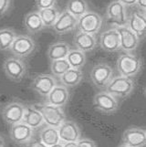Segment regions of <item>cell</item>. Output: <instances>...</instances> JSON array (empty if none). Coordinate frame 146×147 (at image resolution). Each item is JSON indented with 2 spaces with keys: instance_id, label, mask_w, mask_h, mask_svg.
Segmentation results:
<instances>
[{
  "instance_id": "obj_1",
  "label": "cell",
  "mask_w": 146,
  "mask_h": 147,
  "mask_svg": "<svg viewBox=\"0 0 146 147\" xmlns=\"http://www.w3.org/2000/svg\"><path fill=\"white\" fill-rule=\"evenodd\" d=\"M116 68L120 76L128 78L135 77L142 69V60L132 53H123L119 56Z\"/></svg>"
},
{
  "instance_id": "obj_2",
  "label": "cell",
  "mask_w": 146,
  "mask_h": 147,
  "mask_svg": "<svg viewBox=\"0 0 146 147\" xmlns=\"http://www.w3.org/2000/svg\"><path fill=\"white\" fill-rule=\"evenodd\" d=\"M105 90L115 98L125 99L133 93L134 90V82L131 78L120 75L113 77Z\"/></svg>"
},
{
  "instance_id": "obj_3",
  "label": "cell",
  "mask_w": 146,
  "mask_h": 147,
  "mask_svg": "<svg viewBox=\"0 0 146 147\" xmlns=\"http://www.w3.org/2000/svg\"><path fill=\"white\" fill-rule=\"evenodd\" d=\"M36 108L41 113L44 123H46L48 126L58 128L64 121H66V114L61 107L49 103H44L37 106Z\"/></svg>"
},
{
  "instance_id": "obj_4",
  "label": "cell",
  "mask_w": 146,
  "mask_h": 147,
  "mask_svg": "<svg viewBox=\"0 0 146 147\" xmlns=\"http://www.w3.org/2000/svg\"><path fill=\"white\" fill-rule=\"evenodd\" d=\"M113 78V69L107 63H98L90 70V80L92 84L98 89H106Z\"/></svg>"
},
{
  "instance_id": "obj_5",
  "label": "cell",
  "mask_w": 146,
  "mask_h": 147,
  "mask_svg": "<svg viewBox=\"0 0 146 147\" xmlns=\"http://www.w3.org/2000/svg\"><path fill=\"white\" fill-rule=\"evenodd\" d=\"M103 19L100 14L94 11H88L78 19L77 28L79 31L87 34H97L102 27Z\"/></svg>"
},
{
  "instance_id": "obj_6",
  "label": "cell",
  "mask_w": 146,
  "mask_h": 147,
  "mask_svg": "<svg viewBox=\"0 0 146 147\" xmlns=\"http://www.w3.org/2000/svg\"><path fill=\"white\" fill-rule=\"evenodd\" d=\"M106 18L110 24L113 25L116 28L126 26L128 19L126 7L119 0H112L107 6Z\"/></svg>"
},
{
  "instance_id": "obj_7",
  "label": "cell",
  "mask_w": 146,
  "mask_h": 147,
  "mask_svg": "<svg viewBox=\"0 0 146 147\" xmlns=\"http://www.w3.org/2000/svg\"><path fill=\"white\" fill-rule=\"evenodd\" d=\"M36 49L35 40L28 35H17L9 50L15 57L27 58Z\"/></svg>"
},
{
  "instance_id": "obj_8",
  "label": "cell",
  "mask_w": 146,
  "mask_h": 147,
  "mask_svg": "<svg viewBox=\"0 0 146 147\" xmlns=\"http://www.w3.org/2000/svg\"><path fill=\"white\" fill-rule=\"evenodd\" d=\"M4 72L7 77L13 82H20L27 73L26 64L21 59L17 57L7 58L3 63Z\"/></svg>"
},
{
  "instance_id": "obj_9",
  "label": "cell",
  "mask_w": 146,
  "mask_h": 147,
  "mask_svg": "<svg viewBox=\"0 0 146 147\" xmlns=\"http://www.w3.org/2000/svg\"><path fill=\"white\" fill-rule=\"evenodd\" d=\"M56 85H58L57 78L52 74L40 73L34 77L31 82V88L39 96L46 98Z\"/></svg>"
},
{
  "instance_id": "obj_10",
  "label": "cell",
  "mask_w": 146,
  "mask_h": 147,
  "mask_svg": "<svg viewBox=\"0 0 146 147\" xmlns=\"http://www.w3.org/2000/svg\"><path fill=\"white\" fill-rule=\"evenodd\" d=\"M93 105L100 113L112 114L117 111L119 108V102L117 98L108 93L106 90L100 92L93 98Z\"/></svg>"
},
{
  "instance_id": "obj_11",
  "label": "cell",
  "mask_w": 146,
  "mask_h": 147,
  "mask_svg": "<svg viewBox=\"0 0 146 147\" xmlns=\"http://www.w3.org/2000/svg\"><path fill=\"white\" fill-rule=\"evenodd\" d=\"M120 36V49L125 53H132L137 49L140 39L127 26L115 28Z\"/></svg>"
},
{
  "instance_id": "obj_12",
  "label": "cell",
  "mask_w": 146,
  "mask_h": 147,
  "mask_svg": "<svg viewBox=\"0 0 146 147\" xmlns=\"http://www.w3.org/2000/svg\"><path fill=\"white\" fill-rule=\"evenodd\" d=\"M25 111V105L19 101H11L2 110V118L9 125L21 123Z\"/></svg>"
},
{
  "instance_id": "obj_13",
  "label": "cell",
  "mask_w": 146,
  "mask_h": 147,
  "mask_svg": "<svg viewBox=\"0 0 146 147\" xmlns=\"http://www.w3.org/2000/svg\"><path fill=\"white\" fill-rule=\"evenodd\" d=\"M122 141L128 147H144L146 144V131L140 127H131L124 131Z\"/></svg>"
},
{
  "instance_id": "obj_14",
  "label": "cell",
  "mask_w": 146,
  "mask_h": 147,
  "mask_svg": "<svg viewBox=\"0 0 146 147\" xmlns=\"http://www.w3.org/2000/svg\"><path fill=\"white\" fill-rule=\"evenodd\" d=\"M78 19L69 14L67 10L59 13L56 22L53 25V31L58 35H65L77 28Z\"/></svg>"
},
{
  "instance_id": "obj_15",
  "label": "cell",
  "mask_w": 146,
  "mask_h": 147,
  "mask_svg": "<svg viewBox=\"0 0 146 147\" xmlns=\"http://www.w3.org/2000/svg\"><path fill=\"white\" fill-rule=\"evenodd\" d=\"M9 135L14 143L17 144H27L33 138L34 130L21 121L11 125Z\"/></svg>"
},
{
  "instance_id": "obj_16",
  "label": "cell",
  "mask_w": 146,
  "mask_h": 147,
  "mask_svg": "<svg viewBox=\"0 0 146 147\" xmlns=\"http://www.w3.org/2000/svg\"><path fill=\"white\" fill-rule=\"evenodd\" d=\"M59 140L62 143L78 142L80 139V129L73 121H64L58 127Z\"/></svg>"
},
{
  "instance_id": "obj_17",
  "label": "cell",
  "mask_w": 146,
  "mask_h": 147,
  "mask_svg": "<svg viewBox=\"0 0 146 147\" xmlns=\"http://www.w3.org/2000/svg\"><path fill=\"white\" fill-rule=\"evenodd\" d=\"M126 26L132 30V31L142 39L145 37L146 34V16L145 13L141 12L139 10L133 11L128 17Z\"/></svg>"
},
{
  "instance_id": "obj_18",
  "label": "cell",
  "mask_w": 146,
  "mask_h": 147,
  "mask_svg": "<svg viewBox=\"0 0 146 147\" xmlns=\"http://www.w3.org/2000/svg\"><path fill=\"white\" fill-rule=\"evenodd\" d=\"M100 46L104 51L113 53L120 50V36L116 28L105 30L100 37Z\"/></svg>"
},
{
  "instance_id": "obj_19",
  "label": "cell",
  "mask_w": 146,
  "mask_h": 147,
  "mask_svg": "<svg viewBox=\"0 0 146 147\" xmlns=\"http://www.w3.org/2000/svg\"><path fill=\"white\" fill-rule=\"evenodd\" d=\"M74 46L76 49H79L84 53L89 52L96 48L97 39L94 35L87 34L81 31H78L73 38Z\"/></svg>"
},
{
  "instance_id": "obj_20",
  "label": "cell",
  "mask_w": 146,
  "mask_h": 147,
  "mask_svg": "<svg viewBox=\"0 0 146 147\" xmlns=\"http://www.w3.org/2000/svg\"><path fill=\"white\" fill-rule=\"evenodd\" d=\"M47 103L58 107H63L69 101V92L67 87L62 84H58L47 96Z\"/></svg>"
},
{
  "instance_id": "obj_21",
  "label": "cell",
  "mask_w": 146,
  "mask_h": 147,
  "mask_svg": "<svg viewBox=\"0 0 146 147\" xmlns=\"http://www.w3.org/2000/svg\"><path fill=\"white\" fill-rule=\"evenodd\" d=\"M22 123L29 126L33 130H36L44 124V121L41 113L36 108V106L28 105L25 106V111L22 119Z\"/></svg>"
},
{
  "instance_id": "obj_22",
  "label": "cell",
  "mask_w": 146,
  "mask_h": 147,
  "mask_svg": "<svg viewBox=\"0 0 146 147\" xmlns=\"http://www.w3.org/2000/svg\"><path fill=\"white\" fill-rule=\"evenodd\" d=\"M70 46L65 41H56L52 43L48 49V58L50 61L57 59H66L69 52Z\"/></svg>"
},
{
  "instance_id": "obj_23",
  "label": "cell",
  "mask_w": 146,
  "mask_h": 147,
  "mask_svg": "<svg viewBox=\"0 0 146 147\" xmlns=\"http://www.w3.org/2000/svg\"><path fill=\"white\" fill-rule=\"evenodd\" d=\"M24 27L30 34H38L44 28L38 11L28 12L24 18Z\"/></svg>"
},
{
  "instance_id": "obj_24",
  "label": "cell",
  "mask_w": 146,
  "mask_h": 147,
  "mask_svg": "<svg viewBox=\"0 0 146 147\" xmlns=\"http://www.w3.org/2000/svg\"><path fill=\"white\" fill-rule=\"evenodd\" d=\"M83 78V72L81 69H71L70 68L68 71L65 72L60 77V82L62 85L67 88H73L78 86Z\"/></svg>"
},
{
  "instance_id": "obj_25",
  "label": "cell",
  "mask_w": 146,
  "mask_h": 147,
  "mask_svg": "<svg viewBox=\"0 0 146 147\" xmlns=\"http://www.w3.org/2000/svg\"><path fill=\"white\" fill-rule=\"evenodd\" d=\"M66 10L77 19L89 11L87 0H68Z\"/></svg>"
},
{
  "instance_id": "obj_26",
  "label": "cell",
  "mask_w": 146,
  "mask_h": 147,
  "mask_svg": "<svg viewBox=\"0 0 146 147\" xmlns=\"http://www.w3.org/2000/svg\"><path fill=\"white\" fill-rule=\"evenodd\" d=\"M39 141L42 142L44 144L47 146H51L53 144H56L59 143V136L58 128L51 127V126H48L41 130L39 134Z\"/></svg>"
},
{
  "instance_id": "obj_27",
  "label": "cell",
  "mask_w": 146,
  "mask_h": 147,
  "mask_svg": "<svg viewBox=\"0 0 146 147\" xmlns=\"http://www.w3.org/2000/svg\"><path fill=\"white\" fill-rule=\"evenodd\" d=\"M66 59L71 69H80L86 63V53L79 49H70Z\"/></svg>"
},
{
  "instance_id": "obj_28",
  "label": "cell",
  "mask_w": 146,
  "mask_h": 147,
  "mask_svg": "<svg viewBox=\"0 0 146 147\" xmlns=\"http://www.w3.org/2000/svg\"><path fill=\"white\" fill-rule=\"evenodd\" d=\"M17 36V35L13 28H0V51L9 50Z\"/></svg>"
},
{
  "instance_id": "obj_29",
  "label": "cell",
  "mask_w": 146,
  "mask_h": 147,
  "mask_svg": "<svg viewBox=\"0 0 146 147\" xmlns=\"http://www.w3.org/2000/svg\"><path fill=\"white\" fill-rule=\"evenodd\" d=\"M38 14L43 22L44 28H52L59 17V11L55 7L38 10Z\"/></svg>"
},
{
  "instance_id": "obj_30",
  "label": "cell",
  "mask_w": 146,
  "mask_h": 147,
  "mask_svg": "<svg viewBox=\"0 0 146 147\" xmlns=\"http://www.w3.org/2000/svg\"><path fill=\"white\" fill-rule=\"evenodd\" d=\"M70 69V66L66 59H57L50 61V71L54 77L60 78L61 76Z\"/></svg>"
},
{
  "instance_id": "obj_31",
  "label": "cell",
  "mask_w": 146,
  "mask_h": 147,
  "mask_svg": "<svg viewBox=\"0 0 146 147\" xmlns=\"http://www.w3.org/2000/svg\"><path fill=\"white\" fill-rule=\"evenodd\" d=\"M58 0H35V4L38 10L55 7Z\"/></svg>"
},
{
  "instance_id": "obj_32",
  "label": "cell",
  "mask_w": 146,
  "mask_h": 147,
  "mask_svg": "<svg viewBox=\"0 0 146 147\" xmlns=\"http://www.w3.org/2000/svg\"><path fill=\"white\" fill-rule=\"evenodd\" d=\"M12 5V0H0V18L4 17L9 11Z\"/></svg>"
},
{
  "instance_id": "obj_33",
  "label": "cell",
  "mask_w": 146,
  "mask_h": 147,
  "mask_svg": "<svg viewBox=\"0 0 146 147\" xmlns=\"http://www.w3.org/2000/svg\"><path fill=\"white\" fill-rule=\"evenodd\" d=\"M77 147H97V144L94 141L88 138H80L77 142Z\"/></svg>"
},
{
  "instance_id": "obj_34",
  "label": "cell",
  "mask_w": 146,
  "mask_h": 147,
  "mask_svg": "<svg viewBox=\"0 0 146 147\" xmlns=\"http://www.w3.org/2000/svg\"><path fill=\"white\" fill-rule=\"evenodd\" d=\"M135 6L137 7L139 11L145 13V11H146V0H137L136 3H135Z\"/></svg>"
},
{
  "instance_id": "obj_35",
  "label": "cell",
  "mask_w": 146,
  "mask_h": 147,
  "mask_svg": "<svg viewBox=\"0 0 146 147\" xmlns=\"http://www.w3.org/2000/svg\"><path fill=\"white\" fill-rule=\"evenodd\" d=\"M119 1L123 4L125 7H133L135 6V3H136L137 0H119Z\"/></svg>"
},
{
  "instance_id": "obj_36",
  "label": "cell",
  "mask_w": 146,
  "mask_h": 147,
  "mask_svg": "<svg viewBox=\"0 0 146 147\" xmlns=\"http://www.w3.org/2000/svg\"><path fill=\"white\" fill-rule=\"evenodd\" d=\"M31 147H48V146H47L46 144H44L42 142L36 141V142H34V143L32 144Z\"/></svg>"
},
{
  "instance_id": "obj_37",
  "label": "cell",
  "mask_w": 146,
  "mask_h": 147,
  "mask_svg": "<svg viewBox=\"0 0 146 147\" xmlns=\"http://www.w3.org/2000/svg\"><path fill=\"white\" fill-rule=\"evenodd\" d=\"M63 147H77V142H69V143H63Z\"/></svg>"
},
{
  "instance_id": "obj_38",
  "label": "cell",
  "mask_w": 146,
  "mask_h": 147,
  "mask_svg": "<svg viewBox=\"0 0 146 147\" xmlns=\"http://www.w3.org/2000/svg\"><path fill=\"white\" fill-rule=\"evenodd\" d=\"M0 147H5V140L1 134H0Z\"/></svg>"
},
{
  "instance_id": "obj_39",
  "label": "cell",
  "mask_w": 146,
  "mask_h": 147,
  "mask_svg": "<svg viewBox=\"0 0 146 147\" xmlns=\"http://www.w3.org/2000/svg\"><path fill=\"white\" fill-rule=\"evenodd\" d=\"M49 147H63V143H62V142H59V143H58L56 144H53V145L49 146Z\"/></svg>"
},
{
  "instance_id": "obj_40",
  "label": "cell",
  "mask_w": 146,
  "mask_h": 147,
  "mask_svg": "<svg viewBox=\"0 0 146 147\" xmlns=\"http://www.w3.org/2000/svg\"><path fill=\"white\" fill-rule=\"evenodd\" d=\"M118 147H128V146H127V145H125V144H122L120 145H119Z\"/></svg>"
}]
</instances>
